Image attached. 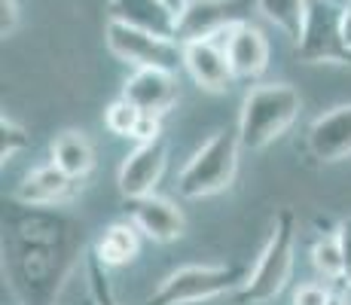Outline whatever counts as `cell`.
I'll list each match as a JSON object with an SVG mask.
<instances>
[{
    "label": "cell",
    "mask_w": 351,
    "mask_h": 305,
    "mask_svg": "<svg viewBox=\"0 0 351 305\" xmlns=\"http://www.w3.org/2000/svg\"><path fill=\"white\" fill-rule=\"evenodd\" d=\"M141 117H144V113H141L128 98L119 95L117 101H110V104H107V110H104V128L110 134H117V138H134Z\"/></svg>",
    "instance_id": "cell-21"
},
{
    "label": "cell",
    "mask_w": 351,
    "mask_h": 305,
    "mask_svg": "<svg viewBox=\"0 0 351 305\" xmlns=\"http://www.w3.org/2000/svg\"><path fill=\"white\" fill-rule=\"evenodd\" d=\"M28 144H31L28 132H25L16 119H10V117L0 119V159H3V165L16 159Z\"/></svg>",
    "instance_id": "cell-23"
},
{
    "label": "cell",
    "mask_w": 351,
    "mask_h": 305,
    "mask_svg": "<svg viewBox=\"0 0 351 305\" xmlns=\"http://www.w3.org/2000/svg\"><path fill=\"white\" fill-rule=\"evenodd\" d=\"M306 147L318 162H342L351 156V104H336L312 119Z\"/></svg>",
    "instance_id": "cell-11"
},
{
    "label": "cell",
    "mask_w": 351,
    "mask_h": 305,
    "mask_svg": "<svg viewBox=\"0 0 351 305\" xmlns=\"http://www.w3.org/2000/svg\"><path fill=\"white\" fill-rule=\"evenodd\" d=\"M123 98H128L141 113L165 117L178 104V77L159 67H138L123 83Z\"/></svg>",
    "instance_id": "cell-14"
},
{
    "label": "cell",
    "mask_w": 351,
    "mask_h": 305,
    "mask_svg": "<svg viewBox=\"0 0 351 305\" xmlns=\"http://www.w3.org/2000/svg\"><path fill=\"white\" fill-rule=\"evenodd\" d=\"M327 300H330V290L315 281L300 284L293 290V305H327Z\"/></svg>",
    "instance_id": "cell-24"
},
{
    "label": "cell",
    "mask_w": 351,
    "mask_h": 305,
    "mask_svg": "<svg viewBox=\"0 0 351 305\" xmlns=\"http://www.w3.org/2000/svg\"><path fill=\"white\" fill-rule=\"evenodd\" d=\"M184 71L202 92L220 95L232 83V67L226 58L223 40H193L184 43Z\"/></svg>",
    "instance_id": "cell-13"
},
{
    "label": "cell",
    "mask_w": 351,
    "mask_h": 305,
    "mask_svg": "<svg viewBox=\"0 0 351 305\" xmlns=\"http://www.w3.org/2000/svg\"><path fill=\"white\" fill-rule=\"evenodd\" d=\"M128 220L138 226V232L153 244H171L184 235L186 220L184 211L165 195H144V199L128 202Z\"/></svg>",
    "instance_id": "cell-12"
},
{
    "label": "cell",
    "mask_w": 351,
    "mask_h": 305,
    "mask_svg": "<svg viewBox=\"0 0 351 305\" xmlns=\"http://www.w3.org/2000/svg\"><path fill=\"white\" fill-rule=\"evenodd\" d=\"M256 0H184L178 10V43L193 40H223L235 25L251 22L247 12Z\"/></svg>",
    "instance_id": "cell-8"
},
{
    "label": "cell",
    "mask_w": 351,
    "mask_h": 305,
    "mask_svg": "<svg viewBox=\"0 0 351 305\" xmlns=\"http://www.w3.org/2000/svg\"><path fill=\"white\" fill-rule=\"evenodd\" d=\"M92 254L104 263L107 269L128 266L134 256L141 254V232L132 220H117L104 229V232L92 244Z\"/></svg>",
    "instance_id": "cell-17"
},
{
    "label": "cell",
    "mask_w": 351,
    "mask_h": 305,
    "mask_svg": "<svg viewBox=\"0 0 351 305\" xmlns=\"http://www.w3.org/2000/svg\"><path fill=\"white\" fill-rule=\"evenodd\" d=\"M296 58L306 64H351V49L342 37V6L333 0H308Z\"/></svg>",
    "instance_id": "cell-6"
},
{
    "label": "cell",
    "mask_w": 351,
    "mask_h": 305,
    "mask_svg": "<svg viewBox=\"0 0 351 305\" xmlns=\"http://www.w3.org/2000/svg\"><path fill=\"white\" fill-rule=\"evenodd\" d=\"M327 305H351V302H348L342 293H333V290H330V300H327Z\"/></svg>",
    "instance_id": "cell-29"
},
{
    "label": "cell",
    "mask_w": 351,
    "mask_h": 305,
    "mask_svg": "<svg viewBox=\"0 0 351 305\" xmlns=\"http://www.w3.org/2000/svg\"><path fill=\"white\" fill-rule=\"evenodd\" d=\"M19 28V0H0V34L12 37Z\"/></svg>",
    "instance_id": "cell-27"
},
{
    "label": "cell",
    "mask_w": 351,
    "mask_h": 305,
    "mask_svg": "<svg viewBox=\"0 0 351 305\" xmlns=\"http://www.w3.org/2000/svg\"><path fill=\"white\" fill-rule=\"evenodd\" d=\"M156 138H162V117H150V113H144L132 141L134 144H147V141H156Z\"/></svg>",
    "instance_id": "cell-26"
},
{
    "label": "cell",
    "mask_w": 351,
    "mask_h": 305,
    "mask_svg": "<svg viewBox=\"0 0 351 305\" xmlns=\"http://www.w3.org/2000/svg\"><path fill=\"white\" fill-rule=\"evenodd\" d=\"M83 180L71 178L64 174L58 165L46 162V165H37L19 180L16 193L12 199L19 205H31V208H58V205H67L73 195L80 193Z\"/></svg>",
    "instance_id": "cell-10"
},
{
    "label": "cell",
    "mask_w": 351,
    "mask_h": 305,
    "mask_svg": "<svg viewBox=\"0 0 351 305\" xmlns=\"http://www.w3.org/2000/svg\"><path fill=\"white\" fill-rule=\"evenodd\" d=\"M223 46L235 80H256L269 67V40L251 22L235 25L223 37Z\"/></svg>",
    "instance_id": "cell-15"
},
{
    "label": "cell",
    "mask_w": 351,
    "mask_h": 305,
    "mask_svg": "<svg viewBox=\"0 0 351 305\" xmlns=\"http://www.w3.org/2000/svg\"><path fill=\"white\" fill-rule=\"evenodd\" d=\"M247 281V269L235 263L220 266H180L159 281V287L147 296V305H195L211 302L226 293H239Z\"/></svg>",
    "instance_id": "cell-5"
},
{
    "label": "cell",
    "mask_w": 351,
    "mask_h": 305,
    "mask_svg": "<svg viewBox=\"0 0 351 305\" xmlns=\"http://www.w3.org/2000/svg\"><path fill=\"white\" fill-rule=\"evenodd\" d=\"M83 269H86V278H89V296H92V305H119L117 290H113L110 275H107V266L98 260L95 254L86 256Z\"/></svg>",
    "instance_id": "cell-22"
},
{
    "label": "cell",
    "mask_w": 351,
    "mask_h": 305,
    "mask_svg": "<svg viewBox=\"0 0 351 305\" xmlns=\"http://www.w3.org/2000/svg\"><path fill=\"white\" fill-rule=\"evenodd\" d=\"M168 165V144L165 138L147 141V144H134V150L123 159L117 174V186L119 193L125 195V202L132 199H144V195H153L165 174Z\"/></svg>",
    "instance_id": "cell-9"
},
{
    "label": "cell",
    "mask_w": 351,
    "mask_h": 305,
    "mask_svg": "<svg viewBox=\"0 0 351 305\" xmlns=\"http://www.w3.org/2000/svg\"><path fill=\"white\" fill-rule=\"evenodd\" d=\"M296 263V217L290 208H281L272 220L269 239L256 256L254 269H247V281L239 287L235 302L266 305L287 287Z\"/></svg>",
    "instance_id": "cell-3"
},
{
    "label": "cell",
    "mask_w": 351,
    "mask_h": 305,
    "mask_svg": "<svg viewBox=\"0 0 351 305\" xmlns=\"http://www.w3.org/2000/svg\"><path fill=\"white\" fill-rule=\"evenodd\" d=\"M302 110V98L293 86L287 83H256L247 89L239 110V134L241 150L260 153L272 141H278L296 122Z\"/></svg>",
    "instance_id": "cell-2"
},
{
    "label": "cell",
    "mask_w": 351,
    "mask_h": 305,
    "mask_svg": "<svg viewBox=\"0 0 351 305\" xmlns=\"http://www.w3.org/2000/svg\"><path fill=\"white\" fill-rule=\"evenodd\" d=\"M49 162L62 168L64 174H71V178L86 180L89 171L95 168V147H92V141L86 138L83 132L67 128V132H62L56 141H52Z\"/></svg>",
    "instance_id": "cell-18"
},
{
    "label": "cell",
    "mask_w": 351,
    "mask_h": 305,
    "mask_svg": "<svg viewBox=\"0 0 351 305\" xmlns=\"http://www.w3.org/2000/svg\"><path fill=\"white\" fill-rule=\"evenodd\" d=\"M165 3H171L174 10H180V3H184V0H165Z\"/></svg>",
    "instance_id": "cell-30"
},
{
    "label": "cell",
    "mask_w": 351,
    "mask_h": 305,
    "mask_svg": "<svg viewBox=\"0 0 351 305\" xmlns=\"http://www.w3.org/2000/svg\"><path fill=\"white\" fill-rule=\"evenodd\" d=\"M342 37H346V46L351 49V0L342 3Z\"/></svg>",
    "instance_id": "cell-28"
},
{
    "label": "cell",
    "mask_w": 351,
    "mask_h": 305,
    "mask_svg": "<svg viewBox=\"0 0 351 305\" xmlns=\"http://www.w3.org/2000/svg\"><path fill=\"white\" fill-rule=\"evenodd\" d=\"M306 10H308V0H256V12H260L269 25H275L285 37L293 40V43L302 34Z\"/></svg>",
    "instance_id": "cell-19"
},
{
    "label": "cell",
    "mask_w": 351,
    "mask_h": 305,
    "mask_svg": "<svg viewBox=\"0 0 351 305\" xmlns=\"http://www.w3.org/2000/svg\"><path fill=\"white\" fill-rule=\"evenodd\" d=\"M336 235H339V244H342V281L351 287V217L336 226Z\"/></svg>",
    "instance_id": "cell-25"
},
{
    "label": "cell",
    "mask_w": 351,
    "mask_h": 305,
    "mask_svg": "<svg viewBox=\"0 0 351 305\" xmlns=\"http://www.w3.org/2000/svg\"><path fill=\"white\" fill-rule=\"evenodd\" d=\"M312 256V266L324 281H342V244L339 235L330 232V235H318L308 250Z\"/></svg>",
    "instance_id": "cell-20"
},
{
    "label": "cell",
    "mask_w": 351,
    "mask_h": 305,
    "mask_svg": "<svg viewBox=\"0 0 351 305\" xmlns=\"http://www.w3.org/2000/svg\"><path fill=\"white\" fill-rule=\"evenodd\" d=\"M104 43L113 56L132 64L134 71L138 67H159V71L178 73V67H184V43H178L174 37H159V34L113 22V19H107Z\"/></svg>",
    "instance_id": "cell-7"
},
{
    "label": "cell",
    "mask_w": 351,
    "mask_h": 305,
    "mask_svg": "<svg viewBox=\"0 0 351 305\" xmlns=\"http://www.w3.org/2000/svg\"><path fill=\"white\" fill-rule=\"evenodd\" d=\"M80 260V229L52 208L19 205L3 220V269L22 305H52Z\"/></svg>",
    "instance_id": "cell-1"
},
{
    "label": "cell",
    "mask_w": 351,
    "mask_h": 305,
    "mask_svg": "<svg viewBox=\"0 0 351 305\" xmlns=\"http://www.w3.org/2000/svg\"><path fill=\"white\" fill-rule=\"evenodd\" d=\"M107 12L113 22L159 34V37H174L178 28V10L165 0H110Z\"/></svg>",
    "instance_id": "cell-16"
},
{
    "label": "cell",
    "mask_w": 351,
    "mask_h": 305,
    "mask_svg": "<svg viewBox=\"0 0 351 305\" xmlns=\"http://www.w3.org/2000/svg\"><path fill=\"white\" fill-rule=\"evenodd\" d=\"M239 134L217 132L195 150L178 174V193L184 199H208L232 186L239 174Z\"/></svg>",
    "instance_id": "cell-4"
}]
</instances>
